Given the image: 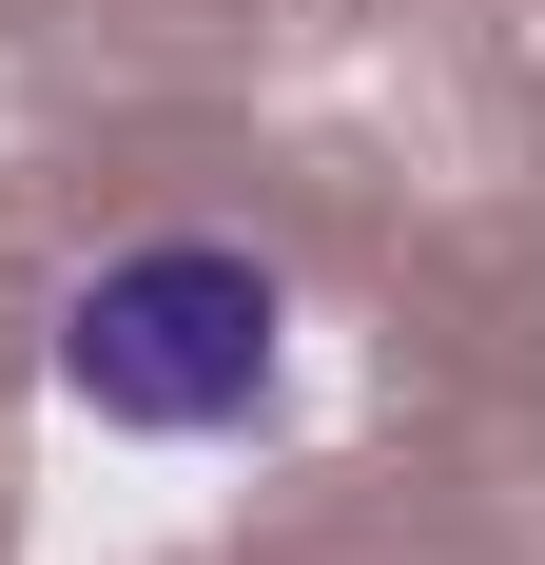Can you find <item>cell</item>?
<instances>
[{
  "instance_id": "obj_1",
  "label": "cell",
  "mask_w": 545,
  "mask_h": 565,
  "mask_svg": "<svg viewBox=\"0 0 545 565\" xmlns=\"http://www.w3.org/2000/svg\"><path fill=\"white\" fill-rule=\"evenodd\" d=\"M40 371L78 429H137V449H234L292 391V274L234 254V234H137L98 274H58Z\"/></svg>"
}]
</instances>
